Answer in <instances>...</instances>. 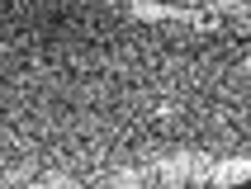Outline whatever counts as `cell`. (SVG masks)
Here are the masks:
<instances>
[{"mask_svg":"<svg viewBox=\"0 0 251 189\" xmlns=\"http://www.w3.org/2000/svg\"><path fill=\"white\" fill-rule=\"evenodd\" d=\"M247 71H251V57H247Z\"/></svg>","mask_w":251,"mask_h":189,"instance_id":"obj_3","label":"cell"},{"mask_svg":"<svg viewBox=\"0 0 251 189\" xmlns=\"http://www.w3.org/2000/svg\"><path fill=\"white\" fill-rule=\"evenodd\" d=\"M0 57H5V43H0Z\"/></svg>","mask_w":251,"mask_h":189,"instance_id":"obj_2","label":"cell"},{"mask_svg":"<svg viewBox=\"0 0 251 189\" xmlns=\"http://www.w3.org/2000/svg\"><path fill=\"white\" fill-rule=\"evenodd\" d=\"M247 180H251V156H223V161L209 165V185H218V189L247 185Z\"/></svg>","mask_w":251,"mask_h":189,"instance_id":"obj_1","label":"cell"}]
</instances>
